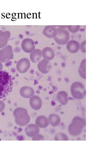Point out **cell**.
I'll return each mask as SVG.
<instances>
[{"mask_svg": "<svg viewBox=\"0 0 109 164\" xmlns=\"http://www.w3.org/2000/svg\"><path fill=\"white\" fill-rule=\"evenodd\" d=\"M32 138L33 140H43L44 136L42 135L38 134H36Z\"/></svg>", "mask_w": 109, "mask_h": 164, "instance_id": "obj_24", "label": "cell"}, {"mask_svg": "<svg viewBox=\"0 0 109 164\" xmlns=\"http://www.w3.org/2000/svg\"><path fill=\"white\" fill-rule=\"evenodd\" d=\"M41 50L36 49L31 53L30 58L31 60L34 63H37L41 60Z\"/></svg>", "mask_w": 109, "mask_h": 164, "instance_id": "obj_19", "label": "cell"}, {"mask_svg": "<svg viewBox=\"0 0 109 164\" xmlns=\"http://www.w3.org/2000/svg\"><path fill=\"white\" fill-rule=\"evenodd\" d=\"M29 103L32 109L37 110L41 108L42 102L40 97L34 95L31 97L29 100Z\"/></svg>", "mask_w": 109, "mask_h": 164, "instance_id": "obj_11", "label": "cell"}, {"mask_svg": "<svg viewBox=\"0 0 109 164\" xmlns=\"http://www.w3.org/2000/svg\"><path fill=\"white\" fill-rule=\"evenodd\" d=\"M70 90L72 96L75 99H82L86 95V90L84 86L78 82H74L71 84Z\"/></svg>", "mask_w": 109, "mask_h": 164, "instance_id": "obj_4", "label": "cell"}, {"mask_svg": "<svg viewBox=\"0 0 109 164\" xmlns=\"http://www.w3.org/2000/svg\"><path fill=\"white\" fill-rule=\"evenodd\" d=\"M25 131L27 136L32 137L39 133V128L37 125L30 124L26 126Z\"/></svg>", "mask_w": 109, "mask_h": 164, "instance_id": "obj_10", "label": "cell"}, {"mask_svg": "<svg viewBox=\"0 0 109 164\" xmlns=\"http://www.w3.org/2000/svg\"><path fill=\"white\" fill-rule=\"evenodd\" d=\"M13 87L11 75L5 71H0V99L7 96L12 91Z\"/></svg>", "mask_w": 109, "mask_h": 164, "instance_id": "obj_1", "label": "cell"}, {"mask_svg": "<svg viewBox=\"0 0 109 164\" xmlns=\"http://www.w3.org/2000/svg\"><path fill=\"white\" fill-rule=\"evenodd\" d=\"M13 54L12 46L8 45L0 50V61L2 63L12 59Z\"/></svg>", "mask_w": 109, "mask_h": 164, "instance_id": "obj_6", "label": "cell"}, {"mask_svg": "<svg viewBox=\"0 0 109 164\" xmlns=\"http://www.w3.org/2000/svg\"><path fill=\"white\" fill-rule=\"evenodd\" d=\"M43 34L49 38H54L57 33V29L51 26H48L45 27L43 31Z\"/></svg>", "mask_w": 109, "mask_h": 164, "instance_id": "obj_12", "label": "cell"}, {"mask_svg": "<svg viewBox=\"0 0 109 164\" xmlns=\"http://www.w3.org/2000/svg\"><path fill=\"white\" fill-rule=\"evenodd\" d=\"M13 114L16 123L20 126L27 125L30 121V117L25 108L18 107L14 111Z\"/></svg>", "mask_w": 109, "mask_h": 164, "instance_id": "obj_2", "label": "cell"}, {"mask_svg": "<svg viewBox=\"0 0 109 164\" xmlns=\"http://www.w3.org/2000/svg\"><path fill=\"white\" fill-rule=\"evenodd\" d=\"M79 28V26H68V28L69 30L72 32H77Z\"/></svg>", "mask_w": 109, "mask_h": 164, "instance_id": "obj_23", "label": "cell"}, {"mask_svg": "<svg viewBox=\"0 0 109 164\" xmlns=\"http://www.w3.org/2000/svg\"><path fill=\"white\" fill-rule=\"evenodd\" d=\"M86 59H84L81 62L78 69V72L80 76L86 79Z\"/></svg>", "mask_w": 109, "mask_h": 164, "instance_id": "obj_21", "label": "cell"}, {"mask_svg": "<svg viewBox=\"0 0 109 164\" xmlns=\"http://www.w3.org/2000/svg\"><path fill=\"white\" fill-rule=\"evenodd\" d=\"M10 36V33L8 31H2L0 32V48L5 47L7 44Z\"/></svg>", "mask_w": 109, "mask_h": 164, "instance_id": "obj_16", "label": "cell"}, {"mask_svg": "<svg viewBox=\"0 0 109 164\" xmlns=\"http://www.w3.org/2000/svg\"></svg>", "mask_w": 109, "mask_h": 164, "instance_id": "obj_29", "label": "cell"}, {"mask_svg": "<svg viewBox=\"0 0 109 164\" xmlns=\"http://www.w3.org/2000/svg\"><path fill=\"white\" fill-rule=\"evenodd\" d=\"M30 66L29 60L26 58L21 59L16 64V69L20 73H25L29 68Z\"/></svg>", "mask_w": 109, "mask_h": 164, "instance_id": "obj_7", "label": "cell"}, {"mask_svg": "<svg viewBox=\"0 0 109 164\" xmlns=\"http://www.w3.org/2000/svg\"><path fill=\"white\" fill-rule=\"evenodd\" d=\"M81 51L83 52H86V41H84L81 43L80 46Z\"/></svg>", "mask_w": 109, "mask_h": 164, "instance_id": "obj_25", "label": "cell"}, {"mask_svg": "<svg viewBox=\"0 0 109 164\" xmlns=\"http://www.w3.org/2000/svg\"><path fill=\"white\" fill-rule=\"evenodd\" d=\"M85 125L86 121L84 119L79 116L75 117L68 126V131L72 135H78L82 132Z\"/></svg>", "mask_w": 109, "mask_h": 164, "instance_id": "obj_3", "label": "cell"}, {"mask_svg": "<svg viewBox=\"0 0 109 164\" xmlns=\"http://www.w3.org/2000/svg\"><path fill=\"white\" fill-rule=\"evenodd\" d=\"M21 95L25 98H29L34 94V91L31 87L28 86H23L20 90Z\"/></svg>", "mask_w": 109, "mask_h": 164, "instance_id": "obj_14", "label": "cell"}, {"mask_svg": "<svg viewBox=\"0 0 109 164\" xmlns=\"http://www.w3.org/2000/svg\"><path fill=\"white\" fill-rule=\"evenodd\" d=\"M48 120L49 123L54 127L57 126L60 122V117L58 115L54 114H50Z\"/></svg>", "mask_w": 109, "mask_h": 164, "instance_id": "obj_20", "label": "cell"}, {"mask_svg": "<svg viewBox=\"0 0 109 164\" xmlns=\"http://www.w3.org/2000/svg\"><path fill=\"white\" fill-rule=\"evenodd\" d=\"M3 68V66L2 63L0 62V71Z\"/></svg>", "mask_w": 109, "mask_h": 164, "instance_id": "obj_27", "label": "cell"}, {"mask_svg": "<svg viewBox=\"0 0 109 164\" xmlns=\"http://www.w3.org/2000/svg\"><path fill=\"white\" fill-rule=\"evenodd\" d=\"M41 53L43 58L48 60L53 59L55 55L54 50L48 47H46L43 49Z\"/></svg>", "mask_w": 109, "mask_h": 164, "instance_id": "obj_13", "label": "cell"}, {"mask_svg": "<svg viewBox=\"0 0 109 164\" xmlns=\"http://www.w3.org/2000/svg\"><path fill=\"white\" fill-rule=\"evenodd\" d=\"M5 104L4 102L0 100V113L4 109L5 107Z\"/></svg>", "mask_w": 109, "mask_h": 164, "instance_id": "obj_26", "label": "cell"}, {"mask_svg": "<svg viewBox=\"0 0 109 164\" xmlns=\"http://www.w3.org/2000/svg\"><path fill=\"white\" fill-rule=\"evenodd\" d=\"M35 123L37 125L41 128H46L49 124L48 119L44 115L38 117L36 119Z\"/></svg>", "mask_w": 109, "mask_h": 164, "instance_id": "obj_17", "label": "cell"}, {"mask_svg": "<svg viewBox=\"0 0 109 164\" xmlns=\"http://www.w3.org/2000/svg\"><path fill=\"white\" fill-rule=\"evenodd\" d=\"M2 31L0 30V32Z\"/></svg>", "mask_w": 109, "mask_h": 164, "instance_id": "obj_28", "label": "cell"}, {"mask_svg": "<svg viewBox=\"0 0 109 164\" xmlns=\"http://www.w3.org/2000/svg\"><path fill=\"white\" fill-rule=\"evenodd\" d=\"M57 98L58 101L63 105H65L68 103V95L64 91H59L57 94Z\"/></svg>", "mask_w": 109, "mask_h": 164, "instance_id": "obj_18", "label": "cell"}, {"mask_svg": "<svg viewBox=\"0 0 109 164\" xmlns=\"http://www.w3.org/2000/svg\"><path fill=\"white\" fill-rule=\"evenodd\" d=\"M56 140H68L67 136L64 134L60 133L56 134L54 137Z\"/></svg>", "mask_w": 109, "mask_h": 164, "instance_id": "obj_22", "label": "cell"}, {"mask_svg": "<svg viewBox=\"0 0 109 164\" xmlns=\"http://www.w3.org/2000/svg\"><path fill=\"white\" fill-rule=\"evenodd\" d=\"M38 70L43 74L48 73L51 68V64L48 60L43 59L38 64Z\"/></svg>", "mask_w": 109, "mask_h": 164, "instance_id": "obj_9", "label": "cell"}, {"mask_svg": "<svg viewBox=\"0 0 109 164\" xmlns=\"http://www.w3.org/2000/svg\"><path fill=\"white\" fill-rule=\"evenodd\" d=\"M57 29V33L54 39L58 44L64 45L66 44L69 39V34L67 30L61 28Z\"/></svg>", "mask_w": 109, "mask_h": 164, "instance_id": "obj_5", "label": "cell"}, {"mask_svg": "<svg viewBox=\"0 0 109 164\" xmlns=\"http://www.w3.org/2000/svg\"><path fill=\"white\" fill-rule=\"evenodd\" d=\"M68 51L71 53H75L78 51L80 48V45L76 41L71 40L68 41L66 45Z\"/></svg>", "mask_w": 109, "mask_h": 164, "instance_id": "obj_15", "label": "cell"}, {"mask_svg": "<svg viewBox=\"0 0 109 164\" xmlns=\"http://www.w3.org/2000/svg\"><path fill=\"white\" fill-rule=\"evenodd\" d=\"M22 50L26 53H30L34 50L35 46L33 40L30 38L24 39L21 43Z\"/></svg>", "mask_w": 109, "mask_h": 164, "instance_id": "obj_8", "label": "cell"}]
</instances>
